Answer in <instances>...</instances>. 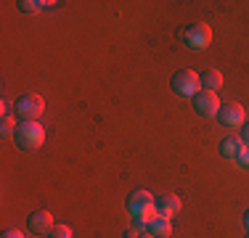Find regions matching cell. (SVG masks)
Instances as JSON below:
<instances>
[{"label": "cell", "instance_id": "e0dca14e", "mask_svg": "<svg viewBox=\"0 0 249 238\" xmlns=\"http://www.w3.org/2000/svg\"><path fill=\"white\" fill-rule=\"evenodd\" d=\"M0 238H24V233L16 230V228H8V230H3V236H0Z\"/></svg>", "mask_w": 249, "mask_h": 238}, {"label": "cell", "instance_id": "4fadbf2b", "mask_svg": "<svg viewBox=\"0 0 249 238\" xmlns=\"http://www.w3.org/2000/svg\"><path fill=\"white\" fill-rule=\"evenodd\" d=\"M16 119L14 117H3V124H0V135H3L5 140H14V135H16Z\"/></svg>", "mask_w": 249, "mask_h": 238}, {"label": "cell", "instance_id": "9a60e30c", "mask_svg": "<svg viewBox=\"0 0 249 238\" xmlns=\"http://www.w3.org/2000/svg\"><path fill=\"white\" fill-rule=\"evenodd\" d=\"M48 238H72V228L69 225H53L51 228V233H48Z\"/></svg>", "mask_w": 249, "mask_h": 238}, {"label": "cell", "instance_id": "6da1fadb", "mask_svg": "<svg viewBox=\"0 0 249 238\" xmlns=\"http://www.w3.org/2000/svg\"><path fill=\"white\" fill-rule=\"evenodd\" d=\"M124 206H127L130 217L133 220H141V222L149 225L154 217H157V206H154V196L149 190H133V193L127 196V201H124Z\"/></svg>", "mask_w": 249, "mask_h": 238}, {"label": "cell", "instance_id": "9c48e42d", "mask_svg": "<svg viewBox=\"0 0 249 238\" xmlns=\"http://www.w3.org/2000/svg\"><path fill=\"white\" fill-rule=\"evenodd\" d=\"M154 206H157V214L159 217H175L178 212H180V199L173 193H162V196H157L154 199Z\"/></svg>", "mask_w": 249, "mask_h": 238}, {"label": "cell", "instance_id": "52a82bcc", "mask_svg": "<svg viewBox=\"0 0 249 238\" xmlns=\"http://www.w3.org/2000/svg\"><path fill=\"white\" fill-rule=\"evenodd\" d=\"M215 119L223 124V127H241V124L247 122L241 103H225V106H220V111H217Z\"/></svg>", "mask_w": 249, "mask_h": 238}, {"label": "cell", "instance_id": "44dd1931", "mask_svg": "<svg viewBox=\"0 0 249 238\" xmlns=\"http://www.w3.org/2000/svg\"><path fill=\"white\" fill-rule=\"evenodd\" d=\"M138 238H154V236H151V233H149V230H146V233H141V236H138Z\"/></svg>", "mask_w": 249, "mask_h": 238}, {"label": "cell", "instance_id": "5bb4252c", "mask_svg": "<svg viewBox=\"0 0 249 238\" xmlns=\"http://www.w3.org/2000/svg\"><path fill=\"white\" fill-rule=\"evenodd\" d=\"M16 5H19L21 14H37L40 8H45V3H37V0H21V3H16Z\"/></svg>", "mask_w": 249, "mask_h": 238}, {"label": "cell", "instance_id": "3957f363", "mask_svg": "<svg viewBox=\"0 0 249 238\" xmlns=\"http://www.w3.org/2000/svg\"><path fill=\"white\" fill-rule=\"evenodd\" d=\"M178 40L186 43V48H191V51H204V48L212 43V27L204 21L188 24V27H183L180 32H178Z\"/></svg>", "mask_w": 249, "mask_h": 238}, {"label": "cell", "instance_id": "5b68a950", "mask_svg": "<svg viewBox=\"0 0 249 238\" xmlns=\"http://www.w3.org/2000/svg\"><path fill=\"white\" fill-rule=\"evenodd\" d=\"M170 87L175 90V95H183V98H194L199 90H201V82H199V74L194 69H180L173 74L170 80Z\"/></svg>", "mask_w": 249, "mask_h": 238}, {"label": "cell", "instance_id": "ac0fdd59", "mask_svg": "<svg viewBox=\"0 0 249 238\" xmlns=\"http://www.w3.org/2000/svg\"><path fill=\"white\" fill-rule=\"evenodd\" d=\"M239 138L244 140V146H249V119H247L244 124H241V135H239Z\"/></svg>", "mask_w": 249, "mask_h": 238}, {"label": "cell", "instance_id": "ffe728a7", "mask_svg": "<svg viewBox=\"0 0 249 238\" xmlns=\"http://www.w3.org/2000/svg\"><path fill=\"white\" fill-rule=\"evenodd\" d=\"M244 228H247V233H249V209L244 212Z\"/></svg>", "mask_w": 249, "mask_h": 238}, {"label": "cell", "instance_id": "8992f818", "mask_svg": "<svg viewBox=\"0 0 249 238\" xmlns=\"http://www.w3.org/2000/svg\"><path fill=\"white\" fill-rule=\"evenodd\" d=\"M191 106H194V111H196L199 117H204V119L217 117V111H220V101H217V95L210 93V90H199L191 98Z\"/></svg>", "mask_w": 249, "mask_h": 238}, {"label": "cell", "instance_id": "7a4b0ae2", "mask_svg": "<svg viewBox=\"0 0 249 238\" xmlns=\"http://www.w3.org/2000/svg\"><path fill=\"white\" fill-rule=\"evenodd\" d=\"M14 143L19 151H37L40 146L45 143V130L40 122H21L16 127Z\"/></svg>", "mask_w": 249, "mask_h": 238}, {"label": "cell", "instance_id": "7c38bea8", "mask_svg": "<svg viewBox=\"0 0 249 238\" xmlns=\"http://www.w3.org/2000/svg\"><path fill=\"white\" fill-rule=\"evenodd\" d=\"M149 233L154 238H170V233H173V228H170V220L167 217H154L151 222H149Z\"/></svg>", "mask_w": 249, "mask_h": 238}, {"label": "cell", "instance_id": "ba28073f", "mask_svg": "<svg viewBox=\"0 0 249 238\" xmlns=\"http://www.w3.org/2000/svg\"><path fill=\"white\" fill-rule=\"evenodd\" d=\"M53 225L56 222H53L51 212H45V209H37L27 217V228H29V233H35V236H48Z\"/></svg>", "mask_w": 249, "mask_h": 238}, {"label": "cell", "instance_id": "30bf717a", "mask_svg": "<svg viewBox=\"0 0 249 238\" xmlns=\"http://www.w3.org/2000/svg\"><path fill=\"white\" fill-rule=\"evenodd\" d=\"M241 148H244V140H241L239 135H228V138L220 140L217 151H220V156H225V159H236Z\"/></svg>", "mask_w": 249, "mask_h": 238}, {"label": "cell", "instance_id": "277c9868", "mask_svg": "<svg viewBox=\"0 0 249 238\" xmlns=\"http://www.w3.org/2000/svg\"><path fill=\"white\" fill-rule=\"evenodd\" d=\"M14 111H16V117H19L21 122H37L40 114L45 111V101L40 98L37 93H24V95L16 98Z\"/></svg>", "mask_w": 249, "mask_h": 238}, {"label": "cell", "instance_id": "2e32d148", "mask_svg": "<svg viewBox=\"0 0 249 238\" xmlns=\"http://www.w3.org/2000/svg\"><path fill=\"white\" fill-rule=\"evenodd\" d=\"M233 162L239 164L241 170H249V146H244V148H241V151H239V156H236Z\"/></svg>", "mask_w": 249, "mask_h": 238}, {"label": "cell", "instance_id": "8fae6325", "mask_svg": "<svg viewBox=\"0 0 249 238\" xmlns=\"http://www.w3.org/2000/svg\"><path fill=\"white\" fill-rule=\"evenodd\" d=\"M199 82H201V90L215 93V90H220V87H223V74L217 69H204L199 74Z\"/></svg>", "mask_w": 249, "mask_h": 238}, {"label": "cell", "instance_id": "d6986e66", "mask_svg": "<svg viewBox=\"0 0 249 238\" xmlns=\"http://www.w3.org/2000/svg\"><path fill=\"white\" fill-rule=\"evenodd\" d=\"M0 109H3V117H11V103H8V101H3V103H0Z\"/></svg>", "mask_w": 249, "mask_h": 238}]
</instances>
